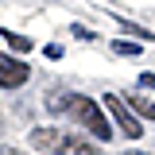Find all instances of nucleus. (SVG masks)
Returning <instances> with one entry per match:
<instances>
[{
  "label": "nucleus",
  "mask_w": 155,
  "mask_h": 155,
  "mask_svg": "<svg viewBox=\"0 0 155 155\" xmlns=\"http://www.w3.org/2000/svg\"><path fill=\"white\" fill-rule=\"evenodd\" d=\"M140 85H155V70H147V74H140Z\"/></svg>",
  "instance_id": "obj_9"
},
{
  "label": "nucleus",
  "mask_w": 155,
  "mask_h": 155,
  "mask_svg": "<svg viewBox=\"0 0 155 155\" xmlns=\"http://www.w3.org/2000/svg\"><path fill=\"white\" fill-rule=\"evenodd\" d=\"M105 105H109L113 120L120 124V128H124V136H128V140H140V136H143V124H140V120L132 116V109H128V105H124V101H120L116 93H109V97H105Z\"/></svg>",
  "instance_id": "obj_3"
},
{
  "label": "nucleus",
  "mask_w": 155,
  "mask_h": 155,
  "mask_svg": "<svg viewBox=\"0 0 155 155\" xmlns=\"http://www.w3.org/2000/svg\"><path fill=\"white\" fill-rule=\"evenodd\" d=\"M124 155H143V151H124Z\"/></svg>",
  "instance_id": "obj_11"
},
{
  "label": "nucleus",
  "mask_w": 155,
  "mask_h": 155,
  "mask_svg": "<svg viewBox=\"0 0 155 155\" xmlns=\"http://www.w3.org/2000/svg\"><path fill=\"white\" fill-rule=\"evenodd\" d=\"M113 51H116V54H136L140 47H136V43H128V39H116V43H113Z\"/></svg>",
  "instance_id": "obj_8"
},
{
  "label": "nucleus",
  "mask_w": 155,
  "mask_h": 155,
  "mask_svg": "<svg viewBox=\"0 0 155 155\" xmlns=\"http://www.w3.org/2000/svg\"><path fill=\"white\" fill-rule=\"evenodd\" d=\"M128 105H132L140 116H147V120H155V101H147V97H140V93H132L128 97Z\"/></svg>",
  "instance_id": "obj_5"
},
{
  "label": "nucleus",
  "mask_w": 155,
  "mask_h": 155,
  "mask_svg": "<svg viewBox=\"0 0 155 155\" xmlns=\"http://www.w3.org/2000/svg\"><path fill=\"white\" fill-rule=\"evenodd\" d=\"M27 78H31V66L27 62H19L12 54H0V89H19Z\"/></svg>",
  "instance_id": "obj_4"
},
{
  "label": "nucleus",
  "mask_w": 155,
  "mask_h": 155,
  "mask_svg": "<svg viewBox=\"0 0 155 155\" xmlns=\"http://www.w3.org/2000/svg\"><path fill=\"white\" fill-rule=\"evenodd\" d=\"M31 143L39 151H47V155H101L89 140H78V136L58 132V128H35L31 132Z\"/></svg>",
  "instance_id": "obj_2"
},
{
  "label": "nucleus",
  "mask_w": 155,
  "mask_h": 155,
  "mask_svg": "<svg viewBox=\"0 0 155 155\" xmlns=\"http://www.w3.org/2000/svg\"><path fill=\"white\" fill-rule=\"evenodd\" d=\"M47 109L54 116H70L74 124H81L85 132H93L97 140H109L113 136V128H109V120H105V113H101V105H93L89 97L81 93H47Z\"/></svg>",
  "instance_id": "obj_1"
},
{
  "label": "nucleus",
  "mask_w": 155,
  "mask_h": 155,
  "mask_svg": "<svg viewBox=\"0 0 155 155\" xmlns=\"http://www.w3.org/2000/svg\"><path fill=\"white\" fill-rule=\"evenodd\" d=\"M120 27H124L128 35H136V39H147V43H155V31H143L140 23H128V19H120Z\"/></svg>",
  "instance_id": "obj_7"
},
{
  "label": "nucleus",
  "mask_w": 155,
  "mask_h": 155,
  "mask_svg": "<svg viewBox=\"0 0 155 155\" xmlns=\"http://www.w3.org/2000/svg\"><path fill=\"white\" fill-rule=\"evenodd\" d=\"M0 35H4V43H8V47H16V51H31V39L16 35V31H0Z\"/></svg>",
  "instance_id": "obj_6"
},
{
  "label": "nucleus",
  "mask_w": 155,
  "mask_h": 155,
  "mask_svg": "<svg viewBox=\"0 0 155 155\" xmlns=\"http://www.w3.org/2000/svg\"><path fill=\"white\" fill-rule=\"evenodd\" d=\"M0 155H23V151H19V147H4Z\"/></svg>",
  "instance_id": "obj_10"
}]
</instances>
